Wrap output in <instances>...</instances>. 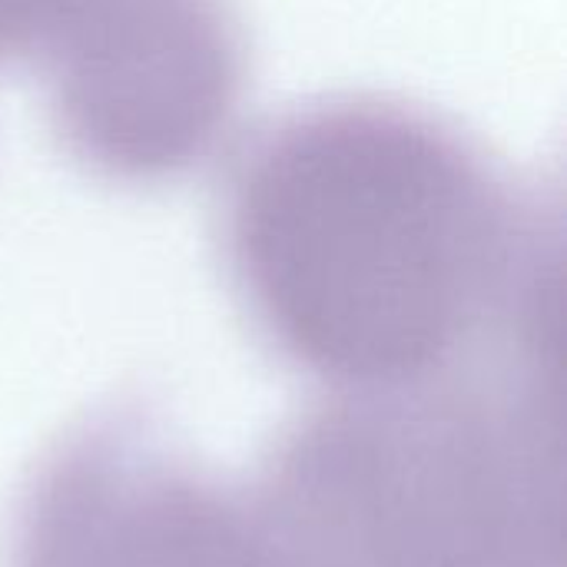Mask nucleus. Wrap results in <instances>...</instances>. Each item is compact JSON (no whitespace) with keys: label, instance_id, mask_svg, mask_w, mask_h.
<instances>
[{"label":"nucleus","instance_id":"nucleus-1","mask_svg":"<svg viewBox=\"0 0 567 567\" xmlns=\"http://www.w3.org/2000/svg\"><path fill=\"white\" fill-rule=\"evenodd\" d=\"M226 249L259 329L336 389L429 379L565 326L558 216L389 100L272 126L233 176Z\"/></svg>","mask_w":567,"mask_h":567},{"label":"nucleus","instance_id":"nucleus-2","mask_svg":"<svg viewBox=\"0 0 567 567\" xmlns=\"http://www.w3.org/2000/svg\"><path fill=\"white\" fill-rule=\"evenodd\" d=\"M312 567H565V332L339 389L266 468Z\"/></svg>","mask_w":567,"mask_h":567},{"label":"nucleus","instance_id":"nucleus-5","mask_svg":"<svg viewBox=\"0 0 567 567\" xmlns=\"http://www.w3.org/2000/svg\"><path fill=\"white\" fill-rule=\"evenodd\" d=\"M60 0H0V63L33 53L43 23Z\"/></svg>","mask_w":567,"mask_h":567},{"label":"nucleus","instance_id":"nucleus-3","mask_svg":"<svg viewBox=\"0 0 567 567\" xmlns=\"http://www.w3.org/2000/svg\"><path fill=\"white\" fill-rule=\"evenodd\" d=\"M33 53L66 153L120 183L203 166L229 136L246 86L226 0H60Z\"/></svg>","mask_w":567,"mask_h":567},{"label":"nucleus","instance_id":"nucleus-4","mask_svg":"<svg viewBox=\"0 0 567 567\" xmlns=\"http://www.w3.org/2000/svg\"><path fill=\"white\" fill-rule=\"evenodd\" d=\"M13 567H312L266 505L123 442L60 449L27 492Z\"/></svg>","mask_w":567,"mask_h":567}]
</instances>
